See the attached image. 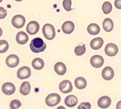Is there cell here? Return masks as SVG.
<instances>
[{"label": "cell", "mask_w": 121, "mask_h": 109, "mask_svg": "<svg viewBox=\"0 0 121 109\" xmlns=\"http://www.w3.org/2000/svg\"><path fill=\"white\" fill-rule=\"evenodd\" d=\"M30 47L32 52L35 53H39L44 52L46 50L47 45L41 38H35L30 42Z\"/></svg>", "instance_id": "1"}, {"label": "cell", "mask_w": 121, "mask_h": 109, "mask_svg": "<svg viewBox=\"0 0 121 109\" xmlns=\"http://www.w3.org/2000/svg\"><path fill=\"white\" fill-rule=\"evenodd\" d=\"M42 33L47 40H52L56 37V29L50 24H46L42 28Z\"/></svg>", "instance_id": "2"}, {"label": "cell", "mask_w": 121, "mask_h": 109, "mask_svg": "<svg viewBox=\"0 0 121 109\" xmlns=\"http://www.w3.org/2000/svg\"><path fill=\"white\" fill-rule=\"evenodd\" d=\"M60 101V96L59 94H56V93H52L48 95L45 102H46V104L50 106V107H53V106H56V105H58Z\"/></svg>", "instance_id": "3"}, {"label": "cell", "mask_w": 121, "mask_h": 109, "mask_svg": "<svg viewBox=\"0 0 121 109\" xmlns=\"http://www.w3.org/2000/svg\"><path fill=\"white\" fill-rule=\"evenodd\" d=\"M25 21L26 20H25V16H23L22 15H16L15 16L13 17V19H12L11 23H12V25L14 27L17 29H20L24 27Z\"/></svg>", "instance_id": "4"}, {"label": "cell", "mask_w": 121, "mask_h": 109, "mask_svg": "<svg viewBox=\"0 0 121 109\" xmlns=\"http://www.w3.org/2000/svg\"><path fill=\"white\" fill-rule=\"evenodd\" d=\"M31 75V70L28 66H22L17 71V77L20 80L27 79Z\"/></svg>", "instance_id": "5"}, {"label": "cell", "mask_w": 121, "mask_h": 109, "mask_svg": "<svg viewBox=\"0 0 121 109\" xmlns=\"http://www.w3.org/2000/svg\"><path fill=\"white\" fill-rule=\"evenodd\" d=\"M6 65L10 68H15L19 63V58L16 54H10L6 58Z\"/></svg>", "instance_id": "6"}, {"label": "cell", "mask_w": 121, "mask_h": 109, "mask_svg": "<svg viewBox=\"0 0 121 109\" xmlns=\"http://www.w3.org/2000/svg\"><path fill=\"white\" fill-rule=\"evenodd\" d=\"M59 90L64 94H67L71 92L72 91V83L68 80H63L59 84Z\"/></svg>", "instance_id": "7"}, {"label": "cell", "mask_w": 121, "mask_h": 109, "mask_svg": "<svg viewBox=\"0 0 121 109\" xmlns=\"http://www.w3.org/2000/svg\"><path fill=\"white\" fill-rule=\"evenodd\" d=\"M104 58L100 55H98V54H95V55L92 56L90 59V63L95 68L101 67L104 65Z\"/></svg>", "instance_id": "8"}, {"label": "cell", "mask_w": 121, "mask_h": 109, "mask_svg": "<svg viewBox=\"0 0 121 109\" xmlns=\"http://www.w3.org/2000/svg\"><path fill=\"white\" fill-rule=\"evenodd\" d=\"M118 52V47L116 44L113 43L108 44L105 47V53L108 56L113 57L116 55Z\"/></svg>", "instance_id": "9"}, {"label": "cell", "mask_w": 121, "mask_h": 109, "mask_svg": "<svg viewBox=\"0 0 121 109\" xmlns=\"http://www.w3.org/2000/svg\"><path fill=\"white\" fill-rule=\"evenodd\" d=\"M39 30V24L35 21H32L28 23L27 26V32L30 35H35L36 34Z\"/></svg>", "instance_id": "10"}, {"label": "cell", "mask_w": 121, "mask_h": 109, "mask_svg": "<svg viewBox=\"0 0 121 109\" xmlns=\"http://www.w3.org/2000/svg\"><path fill=\"white\" fill-rule=\"evenodd\" d=\"M2 90L4 94L6 95H11L14 94L16 91V87L14 86V84L12 83L8 82L3 84V86L2 87Z\"/></svg>", "instance_id": "11"}, {"label": "cell", "mask_w": 121, "mask_h": 109, "mask_svg": "<svg viewBox=\"0 0 121 109\" xmlns=\"http://www.w3.org/2000/svg\"><path fill=\"white\" fill-rule=\"evenodd\" d=\"M114 71L110 66H106L102 71V77L106 80H110L114 77Z\"/></svg>", "instance_id": "12"}, {"label": "cell", "mask_w": 121, "mask_h": 109, "mask_svg": "<svg viewBox=\"0 0 121 109\" xmlns=\"http://www.w3.org/2000/svg\"><path fill=\"white\" fill-rule=\"evenodd\" d=\"M62 31L65 34H71L75 29V25L72 21H65L62 25Z\"/></svg>", "instance_id": "13"}, {"label": "cell", "mask_w": 121, "mask_h": 109, "mask_svg": "<svg viewBox=\"0 0 121 109\" xmlns=\"http://www.w3.org/2000/svg\"><path fill=\"white\" fill-rule=\"evenodd\" d=\"M112 100L109 96H104L98 100V105L101 108H107L108 106H110Z\"/></svg>", "instance_id": "14"}, {"label": "cell", "mask_w": 121, "mask_h": 109, "mask_svg": "<svg viewBox=\"0 0 121 109\" xmlns=\"http://www.w3.org/2000/svg\"><path fill=\"white\" fill-rule=\"evenodd\" d=\"M104 40L102 38L98 37V38H95L92 40V41L90 42V46L92 50H99L102 47V46L104 45Z\"/></svg>", "instance_id": "15"}, {"label": "cell", "mask_w": 121, "mask_h": 109, "mask_svg": "<svg viewBox=\"0 0 121 109\" xmlns=\"http://www.w3.org/2000/svg\"><path fill=\"white\" fill-rule=\"evenodd\" d=\"M28 39H29L28 35L23 31L19 32L16 35V41H17V43L21 44V45L25 44L28 41Z\"/></svg>", "instance_id": "16"}, {"label": "cell", "mask_w": 121, "mask_h": 109, "mask_svg": "<svg viewBox=\"0 0 121 109\" xmlns=\"http://www.w3.org/2000/svg\"><path fill=\"white\" fill-rule=\"evenodd\" d=\"M78 98L75 95H68L65 98V105L68 107H74L78 104Z\"/></svg>", "instance_id": "17"}, {"label": "cell", "mask_w": 121, "mask_h": 109, "mask_svg": "<svg viewBox=\"0 0 121 109\" xmlns=\"http://www.w3.org/2000/svg\"><path fill=\"white\" fill-rule=\"evenodd\" d=\"M55 71L58 75H64L66 71V67L64 63L62 62H58L56 63L54 66Z\"/></svg>", "instance_id": "18"}, {"label": "cell", "mask_w": 121, "mask_h": 109, "mask_svg": "<svg viewBox=\"0 0 121 109\" xmlns=\"http://www.w3.org/2000/svg\"><path fill=\"white\" fill-rule=\"evenodd\" d=\"M87 85L86 80L84 77H78L75 80V86L78 89H83L85 88Z\"/></svg>", "instance_id": "19"}, {"label": "cell", "mask_w": 121, "mask_h": 109, "mask_svg": "<svg viewBox=\"0 0 121 109\" xmlns=\"http://www.w3.org/2000/svg\"><path fill=\"white\" fill-rule=\"evenodd\" d=\"M103 27L104 29L106 32H111L114 28V24L113 21L109 18H106L104 19V22H103Z\"/></svg>", "instance_id": "20"}, {"label": "cell", "mask_w": 121, "mask_h": 109, "mask_svg": "<svg viewBox=\"0 0 121 109\" xmlns=\"http://www.w3.org/2000/svg\"><path fill=\"white\" fill-rule=\"evenodd\" d=\"M32 66H33V67L35 70H41V69H42L44 68V60H42L41 58H35L33 60Z\"/></svg>", "instance_id": "21"}, {"label": "cell", "mask_w": 121, "mask_h": 109, "mask_svg": "<svg viewBox=\"0 0 121 109\" xmlns=\"http://www.w3.org/2000/svg\"><path fill=\"white\" fill-rule=\"evenodd\" d=\"M87 31L90 35H98L100 33V27L97 25V24L93 23V24H90V25L88 26Z\"/></svg>", "instance_id": "22"}, {"label": "cell", "mask_w": 121, "mask_h": 109, "mask_svg": "<svg viewBox=\"0 0 121 109\" xmlns=\"http://www.w3.org/2000/svg\"><path fill=\"white\" fill-rule=\"evenodd\" d=\"M30 92V84L29 82H24L20 87V93L23 95H27Z\"/></svg>", "instance_id": "23"}, {"label": "cell", "mask_w": 121, "mask_h": 109, "mask_svg": "<svg viewBox=\"0 0 121 109\" xmlns=\"http://www.w3.org/2000/svg\"><path fill=\"white\" fill-rule=\"evenodd\" d=\"M86 52V46L85 44H80L79 46H77L75 48V53L76 55L78 56H81Z\"/></svg>", "instance_id": "24"}, {"label": "cell", "mask_w": 121, "mask_h": 109, "mask_svg": "<svg viewBox=\"0 0 121 109\" xmlns=\"http://www.w3.org/2000/svg\"><path fill=\"white\" fill-rule=\"evenodd\" d=\"M102 10L104 13L105 14H108L111 13V11L112 10V5L111 2H105L102 5Z\"/></svg>", "instance_id": "25"}, {"label": "cell", "mask_w": 121, "mask_h": 109, "mask_svg": "<svg viewBox=\"0 0 121 109\" xmlns=\"http://www.w3.org/2000/svg\"><path fill=\"white\" fill-rule=\"evenodd\" d=\"M9 48V44L8 41L5 40H1L0 41V53H4L8 51Z\"/></svg>", "instance_id": "26"}, {"label": "cell", "mask_w": 121, "mask_h": 109, "mask_svg": "<svg viewBox=\"0 0 121 109\" xmlns=\"http://www.w3.org/2000/svg\"><path fill=\"white\" fill-rule=\"evenodd\" d=\"M22 105V103L19 100H12L10 104V108L11 109H18L19 108H20Z\"/></svg>", "instance_id": "27"}, {"label": "cell", "mask_w": 121, "mask_h": 109, "mask_svg": "<svg viewBox=\"0 0 121 109\" xmlns=\"http://www.w3.org/2000/svg\"><path fill=\"white\" fill-rule=\"evenodd\" d=\"M63 7L66 11H70L72 10L71 5H72V1L71 0H64L62 2Z\"/></svg>", "instance_id": "28"}, {"label": "cell", "mask_w": 121, "mask_h": 109, "mask_svg": "<svg viewBox=\"0 0 121 109\" xmlns=\"http://www.w3.org/2000/svg\"><path fill=\"white\" fill-rule=\"evenodd\" d=\"M78 109H91V104L88 102H84L80 104L78 107Z\"/></svg>", "instance_id": "29"}, {"label": "cell", "mask_w": 121, "mask_h": 109, "mask_svg": "<svg viewBox=\"0 0 121 109\" xmlns=\"http://www.w3.org/2000/svg\"><path fill=\"white\" fill-rule=\"evenodd\" d=\"M7 16V11L2 7H0V19H3Z\"/></svg>", "instance_id": "30"}, {"label": "cell", "mask_w": 121, "mask_h": 109, "mask_svg": "<svg viewBox=\"0 0 121 109\" xmlns=\"http://www.w3.org/2000/svg\"><path fill=\"white\" fill-rule=\"evenodd\" d=\"M114 5H115L116 8L121 9V0H115V2H114Z\"/></svg>", "instance_id": "31"}, {"label": "cell", "mask_w": 121, "mask_h": 109, "mask_svg": "<svg viewBox=\"0 0 121 109\" xmlns=\"http://www.w3.org/2000/svg\"><path fill=\"white\" fill-rule=\"evenodd\" d=\"M116 108H117V109H121V101H119L117 102V104L116 105Z\"/></svg>", "instance_id": "32"}, {"label": "cell", "mask_w": 121, "mask_h": 109, "mask_svg": "<svg viewBox=\"0 0 121 109\" xmlns=\"http://www.w3.org/2000/svg\"><path fill=\"white\" fill-rule=\"evenodd\" d=\"M57 109H66V108L64 106H59V107L57 108Z\"/></svg>", "instance_id": "33"}, {"label": "cell", "mask_w": 121, "mask_h": 109, "mask_svg": "<svg viewBox=\"0 0 121 109\" xmlns=\"http://www.w3.org/2000/svg\"><path fill=\"white\" fill-rule=\"evenodd\" d=\"M2 29L1 27H0V37L2 36Z\"/></svg>", "instance_id": "34"}, {"label": "cell", "mask_w": 121, "mask_h": 109, "mask_svg": "<svg viewBox=\"0 0 121 109\" xmlns=\"http://www.w3.org/2000/svg\"><path fill=\"white\" fill-rule=\"evenodd\" d=\"M2 0H0V2H2Z\"/></svg>", "instance_id": "35"}]
</instances>
